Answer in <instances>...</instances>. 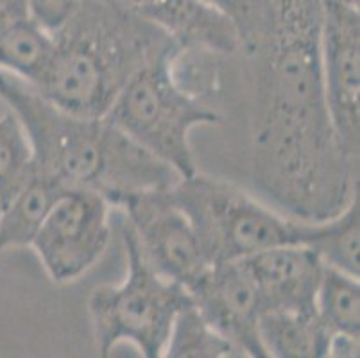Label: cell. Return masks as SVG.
<instances>
[{"label":"cell","mask_w":360,"mask_h":358,"mask_svg":"<svg viewBox=\"0 0 360 358\" xmlns=\"http://www.w3.org/2000/svg\"><path fill=\"white\" fill-rule=\"evenodd\" d=\"M231 20L240 38V51L255 58L274 29L273 0H206Z\"/></svg>","instance_id":"cell-20"},{"label":"cell","mask_w":360,"mask_h":358,"mask_svg":"<svg viewBox=\"0 0 360 358\" xmlns=\"http://www.w3.org/2000/svg\"><path fill=\"white\" fill-rule=\"evenodd\" d=\"M68 188L54 177L32 170L27 181L0 208V252L31 248L58 197Z\"/></svg>","instance_id":"cell-14"},{"label":"cell","mask_w":360,"mask_h":358,"mask_svg":"<svg viewBox=\"0 0 360 358\" xmlns=\"http://www.w3.org/2000/svg\"><path fill=\"white\" fill-rule=\"evenodd\" d=\"M111 208L106 197L90 188L68 186L58 197L31 244L54 283L79 280L103 258Z\"/></svg>","instance_id":"cell-7"},{"label":"cell","mask_w":360,"mask_h":358,"mask_svg":"<svg viewBox=\"0 0 360 358\" xmlns=\"http://www.w3.org/2000/svg\"><path fill=\"white\" fill-rule=\"evenodd\" d=\"M81 2L84 0H29V9L32 18L41 27L47 29L49 32H54L77 9Z\"/></svg>","instance_id":"cell-21"},{"label":"cell","mask_w":360,"mask_h":358,"mask_svg":"<svg viewBox=\"0 0 360 358\" xmlns=\"http://www.w3.org/2000/svg\"><path fill=\"white\" fill-rule=\"evenodd\" d=\"M258 335L267 358H326L333 337L317 312L289 310L262 312Z\"/></svg>","instance_id":"cell-13"},{"label":"cell","mask_w":360,"mask_h":358,"mask_svg":"<svg viewBox=\"0 0 360 358\" xmlns=\"http://www.w3.org/2000/svg\"><path fill=\"white\" fill-rule=\"evenodd\" d=\"M127 274L119 285H99L86 300L96 347L108 357L113 347L129 343L146 358L165 354L176 317L192 305L191 292L167 280L147 264L133 233L122 224Z\"/></svg>","instance_id":"cell-6"},{"label":"cell","mask_w":360,"mask_h":358,"mask_svg":"<svg viewBox=\"0 0 360 358\" xmlns=\"http://www.w3.org/2000/svg\"><path fill=\"white\" fill-rule=\"evenodd\" d=\"M31 16L29 0H0V29Z\"/></svg>","instance_id":"cell-22"},{"label":"cell","mask_w":360,"mask_h":358,"mask_svg":"<svg viewBox=\"0 0 360 358\" xmlns=\"http://www.w3.org/2000/svg\"><path fill=\"white\" fill-rule=\"evenodd\" d=\"M0 101L24 126L34 169L65 186L96 190L115 206L124 196L167 188L179 179L172 167L106 117L70 113L4 70H0Z\"/></svg>","instance_id":"cell-2"},{"label":"cell","mask_w":360,"mask_h":358,"mask_svg":"<svg viewBox=\"0 0 360 358\" xmlns=\"http://www.w3.org/2000/svg\"><path fill=\"white\" fill-rule=\"evenodd\" d=\"M274 29L255 56L253 177L289 215L326 221L359 196V162L339 142L326 103L323 0H273Z\"/></svg>","instance_id":"cell-1"},{"label":"cell","mask_w":360,"mask_h":358,"mask_svg":"<svg viewBox=\"0 0 360 358\" xmlns=\"http://www.w3.org/2000/svg\"><path fill=\"white\" fill-rule=\"evenodd\" d=\"M178 47L158 56L126 83L104 117L155 154L179 177L199 172L191 146L195 127L219 122V113L185 90L176 77Z\"/></svg>","instance_id":"cell-5"},{"label":"cell","mask_w":360,"mask_h":358,"mask_svg":"<svg viewBox=\"0 0 360 358\" xmlns=\"http://www.w3.org/2000/svg\"><path fill=\"white\" fill-rule=\"evenodd\" d=\"M167 358H242V351L199 314L194 301L176 317L169 335Z\"/></svg>","instance_id":"cell-17"},{"label":"cell","mask_w":360,"mask_h":358,"mask_svg":"<svg viewBox=\"0 0 360 358\" xmlns=\"http://www.w3.org/2000/svg\"><path fill=\"white\" fill-rule=\"evenodd\" d=\"M316 312L332 335L360 337L359 276L325 264L316 298Z\"/></svg>","instance_id":"cell-16"},{"label":"cell","mask_w":360,"mask_h":358,"mask_svg":"<svg viewBox=\"0 0 360 358\" xmlns=\"http://www.w3.org/2000/svg\"><path fill=\"white\" fill-rule=\"evenodd\" d=\"M359 236L360 208L359 196H355L342 212L326 219L325 233L314 245V251L330 267L359 276Z\"/></svg>","instance_id":"cell-19"},{"label":"cell","mask_w":360,"mask_h":358,"mask_svg":"<svg viewBox=\"0 0 360 358\" xmlns=\"http://www.w3.org/2000/svg\"><path fill=\"white\" fill-rule=\"evenodd\" d=\"M54 39L32 16L0 29V70L36 87L51 59Z\"/></svg>","instance_id":"cell-15"},{"label":"cell","mask_w":360,"mask_h":358,"mask_svg":"<svg viewBox=\"0 0 360 358\" xmlns=\"http://www.w3.org/2000/svg\"><path fill=\"white\" fill-rule=\"evenodd\" d=\"M113 2H117V4L120 6H126V8L133 9V11L136 13H142L146 11L147 8H150L153 4H156L158 0H113Z\"/></svg>","instance_id":"cell-23"},{"label":"cell","mask_w":360,"mask_h":358,"mask_svg":"<svg viewBox=\"0 0 360 358\" xmlns=\"http://www.w3.org/2000/svg\"><path fill=\"white\" fill-rule=\"evenodd\" d=\"M321 61L326 103L339 142L353 162L360 153L359 8L323 0Z\"/></svg>","instance_id":"cell-9"},{"label":"cell","mask_w":360,"mask_h":358,"mask_svg":"<svg viewBox=\"0 0 360 358\" xmlns=\"http://www.w3.org/2000/svg\"><path fill=\"white\" fill-rule=\"evenodd\" d=\"M170 196L194 226L210 264L242 260L281 245H314L326 221H305L271 208L240 186L195 172L179 177Z\"/></svg>","instance_id":"cell-4"},{"label":"cell","mask_w":360,"mask_h":358,"mask_svg":"<svg viewBox=\"0 0 360 358\" xmlns=\"http://www.w3.org/2000/svg\"><path fill=\"white\" fill-rule=\"evenodd\" d=\"M265 310L316 312L325 262L309 245H281L242 258Z\"/></svg>","instance_id":"cell-11"},{"label":"cell","mask_w":360,"mask_h":358,"mask_svg":"<svg viewBox=\"0 0 360 358\" xmlns=\"http://www.w3.org/2000/svg\"><path fill=\"white\" fill-rule=\"evenodd\" d=\"M34 170L32 149L24 126L13 111L0 117V208L11 201Z\"/></svg>","instance_id":"cell-18"},{"label":"cell","mask_w":360,"mask_h":358,"mask_svg":"<svg viewBox=\"0 0 360 358\" xmlns=\"http://www.w3.org/2000/svg\"><path fill=\"white\" fill-rule=\"evenodd\" d=\"M165 31L185 51L231 56L240 38L231 20L206 0H158L139 13Z\"/></svg>","instance_id":"cell-12"},{"label":"cell","mask_w":360,"mask_h":358,"mask_svg":"<svg viewBox=\"0 0 360 358\" xmlns=\"http://www.w3.org/2000/svg\"><path fill=\"white\" fill-rule=\"evenodd\" d=\"M333 2H340V4H348L359 8V0H333Z\"/></svg>","instance_id":"cell-24"},{"label":"cell","mask_w":360,"mask_h":358,"mask_svg":"<svg viewBox=\"0 0 360 358\" xmlns=\"http://www.w3.org/2000/svg\"><path fill=\"white\" fill-rule=\"evenodd\" d=\"M188 292L199 314L244 357L267 358L258 335L260 292L244 262H215Z\"/></svg>","instance_id":"cell-10"},{"label":"cell","mask_w":360,"mask_h":358,"mask_svg":"<svg viewBox=\"0 0 360 358\" xmlns=\"http://www.w3.org/2000/svg\"><path fill=\"white\" fill-rule=\"evenodd\" d=\"M117 208L126 213L127 226L147 264L167 280L191 290L210 267L191 219L167 188L124 196Z\"/></svg>","instance_id":"cell-8"},{"label":"cell","mask_w":360,"mask_h":358,"mask_svg":"<svg viewBox=\"0 0 360 358\" xmlns=\"http://www.w3.org/2000/svg\"><path fill=\"white\" fill-rule=\"evenodd\" d=\"M54 47L36 90L56 106L104 117L136 72L179 45L113 0H84L52 32Z\"/></svg>","instance_id":"cell-3"}]
</instances>
